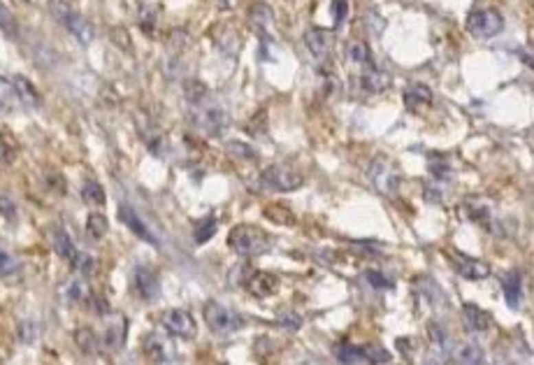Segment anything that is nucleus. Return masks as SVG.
<instances>
[{
  "instance_id": "31",
  "label": "nucleus",
  "mask_w": 534,
  "mask_h": 365,
  "mask_svg": "<svg viewBox=\"0 0 534 365\" xmlns=\"http://www.w3.org/2000/svg\"><path fill=\"white\" fill-rule=\"evenodd\" d=\"M86 228H89V235L96 237V240H100V237L107 235V219L102 214H91L89 221H86Z\"/></svg>"
},
{
  "instance_id": "38",
  "label": "nucleus",
  "mask_w": 534,
  "mask_h": 365,
  "mask_svg": "<svg viewBox=\"0 0 534 365\" xmlns=\"http://www.w3.org/2000/svg\"><path fill=\"white\" fill-rule=\"evenodd\" d=\"M279 326L291 328V331H298V328L302 326V319H300V316H296V314H291V316H286V319H281Z\"/></svg>"
},
{
  "instance_id": "29",
  "label": "nucleus",
  "mask_w": 534,
  "mask_h": 365,
  "mask_svg": "<svg viewBox=\"0 0 534 365\" xmlns=\"http://www.w3.org/2000/svg\"><path fill=\"white\" fill-rule=\"evenodd\" d=\"M19 154V144L16 140L10 135V133H0V161L3 163H12Z\"/></svg>"
},
{
  "instance_id": "11",
  "label": "nucleus",
  "mask_w": 534,
  "mask_h": 365,
  "mask_svg": "<svg viewBox=\"0 0 534 365\" xmlns=\"http://www.w3.org/2000/svg\"><path fill=\"white\" fill-rule=\"evenodd\" d=\"M434 102V93L432 89L425 87V84H409L404 89V107L414 114H423L432 107Z\"/></svg>"
},
{
  "instance_id": "9",
  "label": "nucleus",
  "mask_w": 534,
  "mask_h": 365,
  "mask_svg": "<svg viewBox=\"0 0 534 365\" xmlns=\"http://www.w3.org/2000/svg\"><path fill=\"white\" fill-rule=\"evenodd\" d=\"M133 287H135V294L142 298L144 302H151L161 296V284H158V277L156 272L149 270V267H135L133 272Z\"/></svg>"
},
{
  "instance_id": "4",
  "label": "nucleus",
  "mask_w": 534,
  "mask_h": 365,
  "mask_svg": "<svg viewBox=\"0 0 534 365\" xmlns=\"http://www.w3.org/2000/svg\"><path fill=\"white\" fill-rule=\"evenodd\" d=\"M502 26H504V16L493 8L471 10L467 16V30L478 40L495 38V35L502 30Z\"/></svg>"
},
{
  "instance_id": "35",
  "label": "nucleus",
  "mask_w": 534,
  "mask_h": 365,
  "mask_svg": "<svg viewBox=\"0 0 534 365\" xmlns=\"http://www.w3.org/2000/svg\"><path fill=\"white\" fill-rule=\"evenodd\" d=\"M365 279L370 282V287H374V289H392V287H395V284H392V279L381 275L379 270H367Z\"/></svg>"
},
{
  "instance_id": "37",
  "label": "nucleus",
  "mask_w": 534,
  "mask_h": 365,
  "mask_svg": "<svg viewBox=\"0 0 534 365\" xmlns=\"http://www.w3.org/2000/svg\"><path fill=\"white\" fill-rule=\"evenodd\" d=\"M0 214L8 219V221H14L16 219V205L8 196H0Z\"/></svg>"
},
{
  "instance_id": "32",
  "label": "nucleus",
  "mask_w": 534,
  "mask_h": 365,
  "mask_svg": "<svg viewBox=\"0 0 534 365\" xmlns=\"http://www.w3.org/2000/svg\"><path fill=\"white\" fill-rule=\"evenodd\" d=\"M0 30H3L8 38H16V19L3 3H0Z\"/></svg>"
},
{
  "instance_id": "6",
  "label": "nucleus",
  "mask_w": 534,
  "mask_h": 365,
  "mask_svg": "<svg viewBox=\"0 0 534 365\" xmlns=\"http://www.w3.org/2000/svg\"><path fill=\"white\" fill-rule=\"evenodd\" d=\"M161 326L170 333V335L179 338V340H193L198 335V324H195L193 314L181 307L165 309L161 314Z\"/></svg>"
},
{
  "instance_id": "27",
  "label": "nucleus",
  "mask_w": 534,
  "mask_h": 365,
  "mask_svg": "<svg viewBox=\"0 0 534 365\" xmlns=\"http://www.w3.org/2000/svg\"><path fill=\"white\" fill-rule=\"evenodd\" d=\"M82 198L86 205H91V208H102V205H105V191H102V186L93 179L84 181Z\"/></svg>"
},
{
  "instance_id": "10",
  "label": "nucleus",
  "mask_w": 534,
  "mask_h": 365,
  "mask_svg": "<svg viewBox=\"0 0 534 365\" xmlns=\"http://www.w3.org/2000/svg\"><path fill=\"white\" fill-rule=\"evenodd\" d=\"M304 45L316 60H328L333 54V33L325 28H309L304 33Z\"/></svg>"
},
{
  "instance_id": "36",
  "label": "nucleus",
  "mask_w": 534,
  "mask_h": 365,
  "mask_svg": "<svg viewBox=\"0 0 534 365\" xmlns=\"http://www.w3.org/2000/svg\"><path fill=\"white\" fill-rule=\"evenodd\" d=\"M348 14V0H333V16H335V26L346 19Z\"/></svg>"
},
{
  "instance_id": "33",
  "label": "nucleus",
  "mask_w": 534,
  "mask_h": 365,
  "mask_svg": "<svg viewBox=\"0 0 534 365\" xmlns=\"http://www.w3.org/2000/svg\"><path fill=\"white\" fill-rule=\"evenodd\" d=\"M214 233H216V219L210 217L207 221H200V223H198V228L193 230V237H195V242H198V245H202V242L210 240Z\"/></svg>"
},
{
  "instance_id": "15",
  "label": "nucleus",
  "mask_w": 534,
  "mask_h": 365,
  "mask_svg": "<svg viewBox=\"0 0 534 365\" xmlns=\"http://www.w3.org/2000/svg\"><path fill=\"white\" fill-rule=\"evenodd\" d=\"M119 219L126 223L128 228L133 230L135 235L140 237V240L149 242V245H153V247H161V242H158V237L153 235L151 230L144 226V221L137 217V212H135L133 208H128V205H121V208H119Z\"/></svg>"
},
{
  "instance_id": "19",
  "label": "nucleus",
  "mask_w": 534,
  "mask_h": 365,
  "mask_svg": "<svg viewBox=\"0 0 534 365\" xmlns=\"http://www.w3.org/2000/svg\"><path fill=\"white\" fill-rule=\"evenodd\" d=\"M358 82L365 93L374 96V93H383V91L390 87V75L383 70H377V68H367L363 75L358 77Z\"/></svg>"
},
{
  "instance_id": "12",
  "label": "nucleus",
  "mask_w": 534,
  "mask_h": 365,
  "mask_svg": "<svg viewBox=\"0 0 534 365\" xmlns=\"http://www.w3.org/2000/svg\"><path fill=\"white\" fill-rule=\"evenodd\" d=\"M52 247H54V252H56L60 258L67 261V263H70L77 270L79 263H82V258H84V254L75 247V242L70 240V235H67L63 228H54L52 230Z\"/></svg>"
},
{
  "instance_id": "21",
  "label": "nucleus",
  "mask_w": 534,
  "mask_h": 365,
  "mask_svg": "<svg viewBox=\"0 0 534 365\" xmlns=\"http://www.w3.org/2000/svg\"><path fill=\"white\" fill-rule=\"evenodd\" d=\"M344 56L346 60H351L355 65H372L374 63V54L365 42L360 40H348L346 47H344Z\"/></svg>"
},
{
  "instance_id": "8",
  "label": "nucleus",
  "mask_w": 534,
  "mask_h": 365,
  "mask_svg": "<svg viewBox=\"0 0 534 365\" xmlns=\"http://www.w3.org/2000/svg\"><path fill=\"white\" fill-rule=\"evenodd\" d=\"M337 361L340 363H388L390 354L381 346H353L340 344L337 346Z\"/></svg>"
},
{
  "instance_id": "13",
  "label": "nucleus",
  "mask_w": 534,
  "mask_h": 365,
  "mask_svg": "<svg viewBox=\"0 0 534 365\" xmlns=\"http://www.w3.org/2000/svg\"><path fill=\"white\" fill-rule=\"evenodd\" d=\"M247 289L251 291V296H256V298H269L281 289V282L277 275H272V272H254V275L247 279Z\"/></svg>"
},
{
  "instance_id": "7",
  "label": "nucleus",
  "mask_w": 534,
  "mask_h": 365,
  "mask_svg": "<svg viewBox=\"0 0 534 365\" xmlns=\"http://www.w3.org/2000/svg\"><path fill=\"white\" fill-rule=\"evenodd\" d=\"M367 175H370V181L379 193H383V196H395L397 193V186H400V175H397L395 166H392L388 158H383V156L374 158L372 166H370V173Z\"/></svg>"
},
{
  "instance_id": "17",
  "label": "nucleus",
  "mask_w": 534,
  "mask_h": 365,
  "mask_svg": "<svg viewBox=\"0 0 534 365\" xmlns=\"http://www.w3.org/2000/svg\"><path fill=\"white\" fill-rule=\"evenodd\" d=\"M502 294H504L511 309H518L523 305V275L518 270H509L502 277Z\"/></svg>"
},
{
  "instance_id": "16",
  "label": "nucleus",
  "mask_w": 534,
  "mask_h": 365,
  "mask_svg": "<svg viewBox=\"0 0 534 365\" xmlns=\"http://www.w3.org/2000/svg\"><path fill=\"white\" fill-rule=\"evenodd\" d=\"M463 321H465V328L471 333H486L490 324H493V319H490L486 309L474 305V302H465L463 305Z\"/></svg>"
},
{
  "instance_id": "14",
  "label": "nucleus",
  "mask_w": 534,
  "mask_h": 365,
  "mask_svg": "<svg viewBox=\"0 0 534 365\" xmlns=\"http://www.w3.org/2000/svg\"><path fill=\"white\" fill-rule=\"evenodd\" d=\"M200 126L205 133H210V135L219 137L223 135L225 131L230 129V117L225 109L221 107H207L205 112H202V119H200Z\"/></svg>"
},
{
  "instance_id": "1",
  "label": "nucleus",
  "mask_w": 534,
  "mask_h": 365,
  "mask_svg": "<svg viewBox=\"0 0 534 365\" xmlns=\"http://www.w3.org/2000/svg\"><path fill=\"white\" fill-rule=\"evenodd\" d=\"M228 245L239 256H260L272 249V237L256 226H235L228 235Z\"/></svg>"
},
{
  "instance_id": "20",
  "label": "nucleus",
  "mask_w": 534,
  "mask_h": 365,
  "mask_svg": "<svg viewBox=\"0 0 534 365\" xmlns=\"http://www.w3.org/2000/svg\"><path fill=\"white\" fill-rule=\"evenodd\" d=\"M453 361L467 363V365H478V363L486 361V351H483L476 342H463L453 349Z\"/></svg>"
},
{
  "instance_id": "24",
  "label": "nucleus",
  "mask_w": 534,
  "mask_h": 365,
  "mask_svg": "<svg viewBox=\"0 0 534 365\" xmlns=\"http://www.w3.org/2000/svg\"><path fill=\"white\" fill-rule=\"evenodd\" d=\"M124 340H126V319H124V316H116V321H112V324L107 326L105 344L112 351H116V349H121V346H124Z\"/></svg>"
},
{
  "instance_id": "23",
  "label": "nucleus",
  "mask_w": 534,
  "mask_h": 365,
  "mask_svg": "<svg viewBox=\"0 0 534 365\" xmlns=\"http://www.w3.org/2000/svg\"><path fill=\"white\" fill-rule=\"evenodd\" d=\"M144 351H146V356H149V361H153V363H168V361H172V354H170V349H168V344L163 342L161 338H156V335H151V338H146L144 340Z\"/></svg>"
},
{
  "instance_id": "26",
  "label": "nucleus",
  "mask_w": 534,
  "mask_h": 365,
  "mask_svg": "<svg viewBox=\"0 0 534 365\" xmlns=\"http://www.w3.org/2000/svg\"><path fill=\"white\" fill-rule=\"evenodd\" d=\"M75 342L84 354H98V349H100V338L91 328H79L75 333Z\"/></svg>"
},
{
  "instance_id": "5",
  "label": "nucleus",
  "mask_w": 534,
  "mask_h": 365,
  "mask_svg": "<svg viewBox=\"0 0 534 365\" xmlns=\"http://www.w3.org/2000/svg\"><path fill=\"white\" fill-rule=\"evenodd\" d=\"M205 314V324L212 328L216 335H228V333H235L244 326V321L239 319L235 312H230L228 307H223L216 300H210L202 309Z\"/></svg>"
},
{
  "instance_id": "3",
  "label": "nucleus",
  "mask_w": 534,
  "mask_h": 365,
  "mask_svg": "<svg viewBox=\"0 0 534 365\" xmlns=\"http://www.w3.org/2000/svg\"><path fill=\"white\" fill-rule=\"evenodd\" d=\"M260 181L274 191H296L304 184V175L298 168L288 166V163H272L263 170Z\"/></svg>"
},
{
  "instance_id": "34",
  "label": "nucleus",
  "mask_w": 534,
  "mask_h": 365,
  "mask_svg": "<svg viewBox=\"0 0 534 365\" xmlns=\"http://www.w3.org/2000/svg\"><path fill=\"white\" fill-rule=\"evenodd\" d=\"M228 151L235 158H242V161H256V149L249 147V144H242V142H230L228 144Z\"/></svg>"
},
{
  "instance_id": "25",
  "label": "nucleus",
  "mask_w": 534,
  "mask_h": 365,
  "mask_svg": "<svg viewBox=\"0 0 534 365\" xmlns=\"http://www.w3.org/2000/svg\"><path fill=\"white\" fill-rule=\"evenodd\" d=\"M465 214H467V219H471L474 223H478V226H488L490 223V208L486 203H481V200H467V203L463 205Z\"/></svg>"
},
{
  "instance_id": "28",
  "label": "nucleus",
  "mask_w": 534,
  "mask_h": 365,
  "mask_svg": "<svg viewBox=\"0 0 534 365\" xmlns=\"http://www.w3.org/2000/svg\"><path fill=\"white\" fill-rule=\"evenodd\" d=\"M265 217L269 221L279 223V226H293V223H296V214H293L288 208H284V205H269L265 210Z\"/></svg>"
},
{
  "instance_id": "2",
  "label": "nucleus",
  "mask_w": 534,
  "mask_h": 365,
  "mask_svg": "<svg viewBox=\"0 0 534 365\" xmlns=\"http://www.w3.org/2000/svg\"><path fill=\"white\" fill-rule=\"evenodd\" d=\"M52 10H54V14L58 16V21L70 30V35H75V40L79 45L89 47L91 42H93V38H96L93 26H91L84 14H79L77 10H72L70 5L60 3V0H56V3L52 5Z\"/></svg>"
},
{
  "instance_id": "22",
  "label": "nucleus",
  "mask_w": 534,
  "mask_h": 365,
  "mask_svg": "<svg viewBox=\"0 0 534 365\" xmlns=\"http://www.w3.org/2000/svg\"><path fill=\"white\" fill-rule=\"evenodd\" d=\"M14 107H21L16 84L10 82L8 77H0V112H10V109H14Z\"/></svg>"
},
{
  "instance_id": "18",
  "label": "nucleus",
  "mask_w": 534,
  "mask_h": 365,
  "mask_svg": "<svg viewBox=\"0 0 534 365\" xmlns=\"http://www.w3.org/2000/svg\"><path fill=\"white\" fill-rule=\"evenodd\" d=\"M456 270L463 275L465 279H471V282H478V279H486L490 277L493 267L490 263L481 258H469V256H458L456 258Z\"/></svg>"
},
{
  "instance_id": "30",
  "label": "nucleus",
  "mask_w": 534,
  "mask_h": 365,
  "mask_svg": "<svg viewBox=\"0 0 534 365\" xmlns=\"http://www.w3.org/2000/svg\"><path fill=\"white\" fill-rule=\"evenodd\" d=\"M19 258L14 256V254L5 252V249H0V277H12L19 272Z\"/></svg>"
}]
</instances>
